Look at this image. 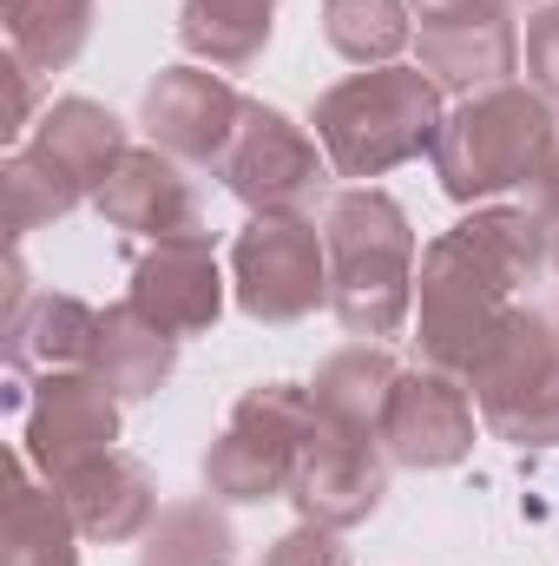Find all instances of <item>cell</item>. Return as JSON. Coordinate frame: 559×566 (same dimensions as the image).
<instances>
[{
	"instance_id": "1",
	"label": "cell",
	"mask_w": 559,
	"mask_h": 566,
	"mask_svg": "<svg viewBox=\"0 0 559 566\" xmlns=\"http://www.w3.org/2000/svg\"><path fill=\"white\" fill-rule=\"evenodd\" d=\"M547 271L527 205H474L421 251L415 271V363L474 376L514 316V296Z\"/></svg>"
},
{
	"instance_id": "2",
	"label": "cell",
	"mask_w": 559,
	"mask_h": 566,
	"mask_svg": "<svg viewBox=\"0 0 559 566\" xmlns=\"http://www.w3.org/2000/svg\"><path fill=\"white\" fill-rule=\"evenodd\" d=\"M329 310L356 343H389L415 323V224L382 185H349L323 198Z\"/></svg>"
},
{
	"instance_id": "3",
	"label": "cell",
	"mask_w": 559,
	"mask_h": 566,
	"mask_svg": "<svg viewBox=\"0 0 559 566\" xmlns=\"http://www.w3.org/2000/svg\"><path fill=\"white\" fill-rule=\"evenodd\" d=\"M316 145L329 151V171L349 178V185H376L389 178L395 165L409 158H434L441 126H447V106H441V86L421 73V66H362L349 80H336L316 113Z\"/></svg>"
},
{
	"instance_id": "4",
	"label": "cell",
	"mask_w": 559,
	"mask_h": 566,
	"mask_svg": "<svg viewBox=\"0 0 559 566\" xmlns=\"http://www.w3.org/2000/svg\"><path fill=\"white\" fill-rule=\"evenodd\" d=\"M559 151V119L553 106L507 80V86H487L474 99H461L441 126L434 145V178L454 205H487V198H507V191H534L547 178Z\"/></svg>"
},
{
	"instance_id": "5",
	"label": "cell",
	"mask_w": 559,
	"mask_h": 566,
	"mask_svg": "<svg viewBox=\"0 0 559 566\" xmlns=\"http://www.w3.org/2000/svg\"><path fill=\"white\" fill-rule=\"evenodd\" d=\"M316 416L309 382H257L231 402V416L218 428V441L204 448V488L224 507H264V501H289V474L303 461V441Z\"/></svg>"
},
{
	"instance_id": "6",
	"label": "cell",
	"mask_w": 559,
	"mask_h": 566,
	"mask_svg": "<svg viewBox=\"0 0 559 566\" xmlns=\"http://www.w3.org/2000/svg\"><path fill=\"white\" fill-rule=\"evenodd\" d=\"M481 428L507 448H559V329L553 316L520 310L467 376Z\"/></svg>"
},
{
	"instance_id": "7",
	"label": "cell",
	"mask_w": 559,
	"mask_h": 566,
	"mask_svg": "<svg viewBox=\"0 0 559 566\" xmlns=\"http://www.w3.org/2000/svg\"><path fill=\"white\" fill-rule=\"evenodd\" d=\"M231 296L251 323L283 329L329 303V244L309 211H264L231 244Z\"/></svg>"
},
{
	"instance_id": "8",
	"label": "cell",
	"mask_w": 559,
	"mask_h": 566,
	"mask_svg": "<svg viewBox=\"0 0 559 566\" xmlns=\"http://www.w3.org/2000/svg\"><path fill=\"white\" fill-rule=\"evenodd\" d=\"M415 13V66L441 93H487L520 73L514 0H409Z\"/></svg>"
},
{
	"instance_id": "9",
	"label": "cell",
	"mask_w": 559,
	"mask_h": 566,
	"mask_svg": "<svg viewBox=\"0 0 559 566\" xmlns=\"http://www.w3.org/2000/svg\"><path fill=\"white\" fill-rule=\"evenodd\" d=\"M218 178L251 218H264V211H309L336 171H329V151L316 145L309 126H296L289 113L251 99V113H244L231 151H224Z\"/></svg>"
},
{
	"instance_id": "10",
	"label": "cell",
	"mask_w": 559,
	"mask_h": 566,
	"mask_svg": "<svg viewBox=\"0 0 559 566\" xmlns=\"http://www.w3.org/2000/svg\"><path fill=\"white\" fill-rule=\"evenodd\" d=\"M389 448L382 434H362V428L342 422H316L303 441V461L289 474V507L316 527H362L382 501H389Z\"/></svg>"
},
{
	"instance_id": "11",
	"label": "cell",
	"mask_w": 559,
	"mask_h": 566,
	"mask_svg": "<svg viewBox=\"0 0 559 566\" xmlns=\"http://www.w3.org/2000/svg\"><path fill=\"white\" fill-rule=\"evenodd\" d=\"M244 113H251V99L218 66H198V60L165 66L139 99L145 139L158 145V151H171L178 165H191V171H218L224 165Z\"/></svg>"
},
{
	"instance_id": "12",
	"label": "cell",
	"mask_w": 559,
	"mask_h": 566,
	"mask_svg": "<svg viewBox=\"0 0 559 566\" xmlns=\"http://www.w3.org/2000/svg\"><path fill=\"white\" fill-rule=\"evenodd\" d=\"M119 396L93 376V369H60V376H40L33 382V402H27V428H20V454L33 461L40 481H66L73 468L99 461L119 448Z\"/></svg>"
},
{
	"instance_id": "13",
	"label": "cell",
	"mask_w": 559,
	"mask_h": 566,
	"mask_svg": "<svg viewBox=\"0 0 559 566\" xmlns=\"http://www.w3.org/2000/svg\"><path fill=\"white\" fill-rule=\"evenodd\" d=\"M474 428H481L474 389L447 369L409 363L395 396H389V416H382V448L395 468L434 474V468H454L474 454Z\"/></svg>"
},
{
	"instance_id": "14",
	"label": "cell",
	"mask_w": 559,
	"mask_h": 566,
	"mask_svg": "<svg viewBox=\"0 0 559 566\" xmlns=\"http://www.w3.org/2000/svg\"><path fill=\"white\" fill-rule=\"evenodd\" d=\"M224 296H231V277H224L204 231L171 238V244H145L139 264H133V283H126V303L145 323H158L171 343L211 336L218 316H224Z\"/></svg>"
},
{
	"instance_id": "15",
	"label": "cell",
	"mask_w": 559,
	"mask_h": 566,
	"mask_svg": "<svg viewBox=\"0 0 559 566\" xmlns=\"http://www.w3.org/2000/svg\"><path fill=\"white\" fill-rule=\"evenodd\" d=\"M93 211L133 244H171V238H198L204 231V198L191 185V165H178L158 145H133L119 158V171L99 185Z\"/></svg>"
},
{
	"instance_id": "16",
	"label": "cell",
	"mask_w": 559,
	"mask_h": 566,
	"mask_svg": "<svg viewBox=\"0 0 559 566\" xmlns=\"http://www.w3.org/2000/svg\"><path fill=\"white\" fill-rule=\"evenodd\" d=\"M20 151H27V158L60 185V198L80 211V205H93V198H99V185L119 171V158L133 151V139H126L119 113H106L99 99L66 93V99H53V106L40 113L33 139L20 145Z\"/></svg>"
},
{
	"instance_id": "17",
	"label": "cell",
	"mask_w": 559,
	"mask_h": 566,
	"mask_svg": "<svg viewBox=\"0 0 559 566\" xmlns=\"http://www.w3.org/2000/svg\"><path fill=\"white\" fill-rule=\"evenodd\" d=\"M60 494H66L80 534L99 541V547L145 541V527L158 521V481H151V468H145L139 454H126V448H113V454L73 468V474L60 481Z\"/></svg>"
},
{
	"instance_id": "18",
	"label": "cell",
	"mask_w": 559,
	"mask_h": 566,
	"mask_svg": "<svg viewBox=\"0 0 559 566\" xmlns=\"http://www.w3.org/2000/svg\"><path fill=\"white\" fill-rule=\"evenodd\" d=\"M93 329H99V310L73 290H40L20 316L0 323L7 336V369L27 382V376H60V369H86L93 363Z\"/></svg>"
},
{
	"instance_id": "19",
	"label": "cell",
	"mask_w": 559,
	"mask_h": 566,
	"mask_svg": "<svg viewBox=\"0 0 559 566\" xmlns=\"http://www.w3.org/2000/svg\"><path fill=\"white\" fill-rule=\"evenodd\" d=\"M7 566H80V521L53 481H33V461H7Z\"/></svg>"
},
{
	"instance_id": "20",
	"label": "cell",
	"mask_w": 559,
	"mask_h": 566,
	"mask_svg": "<svg viewBox=\"0 0 559 566\" xmlns=\"http://www.w3.org/2000/svg\"><path fill=\"white\" fill-rule=\"evenodd\" d=\"M119 402H151L165 382H171V369H178V343L158 329V323H145L133 303H113V310H99V329H93V363H86Z\"/></svg>"
},
{
	"instance_id": "21",
	"label": "cell",
	"mask_w": 559,
	"mask_h": 566,
	"mask_svg": "<svg viewBox=\"0 0 559 566\" xmlns=\"http://www.w3.org/2000/svg\"><path fill=\"white\" fill-rule=\"evenodd\" d=\"M402 382V363L382 349V343H349L336 356L316 363V416L342 428H362V434H382V416H389V396Z\"/></svg>"
},
{
	"instance_id": "22",
	"label": "cell",
	"mask_w": 559,
	"mask_h": 566,
	"mask_svg": "<svg viewBox=\"0 0 559 566\" xmlns=\"http://www.w3.org/2000/svg\"><path fill=\"white\" fill-rule=\"evenodd\" d=\"M271 33H277V0H184L178 7V46L218 73L257 66Z\"/></svg>"
},
{
	"instance_id": "23",
	"label": "cell",
	"mask_w": 559,
	"mask_h": 566,
	"mask_svg": "<svg viewBox=\"0 0 559 566\" xmlns=\"http://www.w3.org/2000/svg\"><path fill=\"white\" fill-rule=\"evenodd\" d=\"M7 53H20L33 73H66L99 20V0H0Z\"/></svg>"
},
{
	"instance_id": "24",
	"label": "cell",
	"mask_w": 559,
	"mask_h": 566,
	"mask_svg": "<svg viewBox=\"0 0 559 566\" xmlns=\"http://www.w3.org/2000/svg\"><path fill=\"white\" fill-rule=\"evenodd\" d=\"M139 566H238V527L224 501H165L139 541Z\"/></svg>"
},
{
	"instance_id": "25",
	"label": "cell",
	"mask_w": 559,
	"mask_h": 566,
	"mask_svg": "<svg viewBox=\"0 0 559 566\" xmlns=\"http://www.w3.org/2000/svg\"><path fill=\"white\" fill-rule=\"evenodd\" d=\"M323 40L349 66H395L415 46L409 0H323Z\"/></svg>"
},
{
	"instance_id": "26",
	"label": "cell",
	"mask_w": 559,
	"mask_h": 566,
	"mask_svg": "<svg viewBox=\"0 0 559 566\" xmlns=\"http://www.w3.org/2000/svg\"><path fill=\"white\" fill-rule=\"evenodd\" d=\"M0 191H7V238H13V244H20L27 231H40V224H60V218L73 211V205L60 198V185H53L20 145H13L7 165H0Z\"/></svg>"
},
{
	"instance_id": "27",
	"label": "cell",
	"mask_w": 559,
	"mask_h": 566,
	"mask_svg": "<svg viewBox=\"0 0 559 566\" xmlns=\"http://www.w3.org/2000/svg\"><path fill=\"white\" fill-rule=\"evenodd\" d=\"M520 60H527V86H534V93L559 113V0H553V7H540V13L527 20Z\"/></svg>"
},
{
	"instance_id": "28",
	"label": "cell",
	"mask_w": 559,
	"mask_h": 566,
	"mask_svg": "<svg viewBox=\"0 0 559 566\" xmlns=\"http://www.w3.org/2000/svg\"><path fill=\"white\" fill-rule=\"evenodd\" d=\"M264 566H349V547L336 527H316V521H296L283 541H271Z\"/></svg>"
},
{
	"instance_id": "29",
	"label": "cell",
	"mask_w": 559,
	"mask_h": 566,
	"mask_svg": "<svg viewBox=\"0 0 559 566\" xmlns=\"http://www.w3.org/2000/svg\"><path fill=\"white\" fill-rule=\"evenodd\" d=\"M534 224H540V258H547V271L559 277V151H553V165H547V178L534 185Z\"/></svg>"
},
{
	"instance_id": "30",
	"label": "cell",
	"mask_w": 559,
	"mask_h": 566,
	"mask_svg": "<svg viewBox=\"0 0 559 566\" xmlns=\"http://www.w3.org/2000/svg\"><path fill=\"white\" fill-rule=\"evenodd\" d=\"M0 73H7V126H0V133H7V139H20L27 126H40V119H33V80H40V73H33L20 53H7V66H0Z\"/></svg>"
},
{
	"instance_id": "31",
	"label": "cell",
	"mask_w": 559,
	"mask_h": 566,
	"mask_svg": "<svg viewBox=\"0 0 559 566\" xmlns=\"http://www.w3.org/2000/svg\"><path fill=\"white\" fill-rule=\"evenodd\" d=\"M553 329H559V310H553Z\"/></svg>"
},
{
	"instance_id": "32",
	"label": "cell",
	"mask_w": 559,
	"mask_h": 566,
	"mask_svg": "<svg viewBox=\"0 0 559 566\" xmlns=\"http://www.w3.org/2000/svg\"><path fill=\"white\" fill-rule=\"evenodd\" d=\"M540 7H553V0H540Z\"/></svg>"
}]
</instances>
